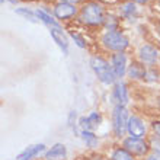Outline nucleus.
<instances>
[{"mask_svg":"<svg viewBox=\"0 0 160 160\" xmlns=\"http://www.w3.org/2000/svg\"><path fill=\"white\" fill-rule=\"evenodd\" d=\"M111 160H135V159L128 150H125L124 147H118L112 152Z\"/></svg>","mask_w":160,"mask_h":160,"instance_id":"nucleus-19","label":"nucleus"},{"mask_svg":"<svg viewBox=\"0 0 160 160\" xmlns=\"http://www.w3.org/2000/svg\"><path fill=\"white\" fill-rule=\"evenodd\" d=\"M119 13H121L122 18L132 21V19H135L137 13H138L137 4H135L134 2H131V0H130V2H125V3H122L121 6H119Z\"/></svg>","mask_w":160,"mask_h":160,"instance_id":"nucleus-16","label":"nucleus"},{"mask_svg":"<svg viewBox=\"0 0 160 160\" xmlns=\"http://www.w3.org/2000/svg\"><path fill=\"white\" fill-rule=\"evenodd\" d=\"M101 122H102L101 114L99 112H92L88 117H82L79 124L82 127V131H92L101 125Z\"/></svg>","mask_w":160,"mask_h":160,"instance_id":"nucleus-12","label":"nucleus"},{"mask_svg":"<svg viewBox=\"0 0 160 160\" xmlns=\"http://www.w3.org/2000/svg\"><path fill=\"white\" fill-rule=\"evenodd\" d=\"M152 128H153V132H154V135L160 138V121H153L152 122Z\"/></svg>","mask_w":160,"mask_h":160,"instance_id":"nucleus-25","label":"nucleus"},{"mask_svg":"<svg viewBox=\"0 0 160 160\" xmlns=\"http://www.w3.org/2000/svg\"><path fill=\"white\" fill-rule=\"evenodd\" d=\"M52 13H54V18L58 21H70L72 18H74L79 13V10L74 4L58 2L52 9Z\"/></svg>","mask_w":160,"mask_h":160,"instance_id":"nucleus-6","label":"nucleus"},{"mask_svg":"<svg viewBox=\"0 0 160 160\" xmlns=\"http://www.w3.org/2000/svg\"><path fill=\"white\" fill-rule=\"evenodd\" d=\"M102 45L114 52H124L130 47V39L121 31H106L101 38Z\"/></svg>","mask_w":160,"mask_h":160,"instance_id":"nucleus-3","label":"nucleus"},{"mask_svg":"<svg viewBox=\"0 0 160 160\" xmlns=\"http://www.w3.org/2000/svg\"><path fill=\"white\" fill-rule=\"evenodd\" d=\"M150 148H153V152L154 153H160V138L159 137H152L150 140Z\"/></svg>","mask_w":160,"mask_h":160,"instance_id":"nucleus-24","label":"nucleus"},{"mask_svg":"<svg viewBox=\"0 0 160 160\" xmlns=\"http://www.w3.org/2000/svg\"><path fill=\"white\" fill-rule=\"evenodd\" d=\"M146 160H160V153H153V154L147 156Z\"/></svg>","mask_w":160,"mask_h":160,"instance_id":"nucleus-26","label":"nucleus"},{"mask_svg":"<svg viewBox=\"0 0 160 160\" xmlns=\"http://www.w3.org/2000/svg\"><path fill=\"white\" fill-rule=\"evenodd\" d=\"M159 61H160V57H159Z\"/></svg>","mask_w":160,"mask_h":160,"instance_id":"nucleus-30","label":"nucleus"},{"mask_svg":"<svg viewBox=\"0 0 160 160\" xmlns=\"http://www.w3.org/2000/svg\"><path fill=\"white\" fill-rule=\"evenodd\" d=\"M70 38L74 41V44H76L79 48H86V39L82 37L80 34H77V32H73V31H70Z\"/></svg>","mask_w":160,"mask_h":160,"instance_id":"nucleus-22","label":"nucleus"},{"mask_svg":"<svg viewBox=\"0 0 160 160\" xmlns=\"http://www.w3.org/2000/svg\"><path fill=\"white\" fill-rule=\"evenodd\" d=\"M80 19L88 26H101L105 23L106 16L101 3L89 0L80 9Z\"/></svg>","mask_w":160,"mask_h":160,"instance_id":"nucleus-1","label":"nucleus"},{"mask_svg":"<svg viewBox=\"0 0 160 160\" xmlns=\"http://www.w3.org/2000/svg\"><path fill=\"white\" fill-rule=\"evenodd\" d=\"M80 135H82L83 141L86 143V146L90 148H95L98 146V143H99V140H98L96 135L93 134V131H82Z\"/></svg>","mask_w":160,"mask_h":160,"instance_id":"nucleus-20","label":"nucleus"},{"mask_svg":"<svg viewBox=\"0 0 160 160\" xmlns=\"http://www.w3.org/2000/svg\"><path fill=\"white\" fill-rule=\"evenodd\" d=\"M127 132L132 138H144L147 128H146V124L140 117L132 115V117H130L128 124H127Z\"/></svg>","mask_w":160,"mask_h":160,"instance_id":"nucleus-7","label":"nucleus"},{"mask_svg":"<svg viewBox=\"0 0 160 160\" xmlns=\"http://www.w3.org/2000/svg\"><path fill=\"white\" fill-rule=\"evenodd\" d=\"M35 13H37V18L39 19V22H44V23H45V25H48L50 28H61L60 22L55 21L54 18L51 16L47 10H44V9H37V10H35Z\"/></svg>","mask_w":160,"mask_h":160,"instance_id":"nucleus-17","label":"nucleus"},{"mask_svg":"<svg viewBox=\"0 0 160 160\" xmlns=\"http://www.w3.org/2000/svg\"><path fill=\"white\" fill-rule=\"evenodd\" d=\"M60 2H64V3H70V4H74L76 6L77 3H82L84 0H60Z\"/></svg>","mask_w":160,"mask_h":160,"instance_id":"nucleus-27","label":"nucleus"},{"mask_svg":"<svg viewBox=\"0 0 160 160\" xmlns=\"http://www.w3.org/2000/svg\"><path fill=\"white\" fill-rule=\"evenodd\" d=\"M122 147L128 150L132 156H146L150 150V144H147L143 138H132L128 137L122 141Z\"/></svg>","mask_w":160,"mask_h":160,"instance_id":"nucleus-5","label":"nucleus"},{"mask_svg":"<svg viewBox=\"0 0 160 160\" xmlns=\"http://www.w3.org/2000/svg\"><path fill=\"white\" fill-rule=\"evenodd\" d=\"M128 111L125 106H115L112 112V128H114L115 137H124L127 131V124H128Z\"/></svg>","mask_w":160,"mask_h":160,"instance_id":"nucleus-4","label":"nucleus"},{"mask_svg":"<svg viewBox=\"0 0 160 160\" xmlns=\"http://www.w3.org/2000/svg\"><path fill=\"white\" fill-rule=\"evenodd\" d=\"M146 73H147V67L140 61H132L128 66V70H127V74L134 80H144L146 79Z\"/></svg>","mask_w":160,"mask_h":160,"instance_id":"nucleus-13","label":"nucleus"},{"mask_svg":"<svg viewBox=\"0 0 160 160\" xmlns=\"http://www.w3.org/2000/svg\"><path fill=\"white\" fill-rule=\"evenodd\" d=\"M15 13H16V15H19V16H22V18H25L26 21L32 22V23L39 22V19L37 18L35 10H31V9H28V8H18V9H15Z\"/></svg>","mask_w":160,"mask_h":160,"instance_id":"nucleus-18","label":"nucleus"},{"mask_svg":"<svg viewBox=\"0 0 160 160\" xmlns=\"http://www.w3.org/2000/svg\"><path fill=\"white\" fill-rule=\"evenodd\" d=\"M42 152H45V144H34V146L26 147L22 153H19L16 160H32L34 157L39 156Z\"/></svg>","mask_w":160,"mask_h":160,"instance_id":"nucleus-14","label":"nucleus"},{"mask_svg":"<svg viewBox=\"0 0 160 160\" xmlns=\"http://www.w3.org/2000/svg\"><path fill=\"white\" fill-rule=\"evenodd\" d=\"M103 25H105V28L108 31H118L119 21L115 16H106L105 23H103Z\"/></svg>","mask_w":160,"mask_h":160,"instance_id":"nucleus-21","label":"nucleus"},{"mask_svg":"<svg viewBox=\"0 0 160 160\" xmlns=\"http://www.w3.org/2000/svg\"><path fill=\"white\" fill-rule=\"evenodd\" d=\"M67 156V148L61 143L54 144L50 150L45 152V160H63Z\"/></svg>","mask_w":160,"mask_h":160,"instance_id":"nucleus-15","label":"nucleus"},{"mask_svg":"<svg viewBox=\"0 0 160 160\" xmlns=\"http://www.w3.org/2000/svg\"><path fill=\"white\" fill-rule=\"evenodd\" d=\"M160 57V52L157 51L156 47L146 44L138 50V61L147 66H154Z\"/></svg>","mask_w":160,"mask_h":160,"instance_id":"nucleus-8","label":"nucleus"},{"mask_svg":"<svg viewBox=\"0 0 160 160\" xmlns=\"http://www.w3.org/2000/svg\"><path fill=\"white\" fill-rule=\"evenodd\" d=\"M50 35L54 39V42L60 47V50L63 51L64 55L68 54V38L67 35L63 32L61 28H50Z\"/></svg>","mask_w":160,"mask_h":160,"instance_id":"nucleus-11","label":"nucleus"},{"mask_svg":"<svg viewBox=\"0 0 160 160\" xmlns=\"http://www.w3.org/2000/svg\"><path fill=\"white\" fill-rule=\"evenodd\" d=\"M89 64H90V67H92V70L95 72V74H96V77L99 79L101 83L106 84V86L115 84L117 76H115L114 70H112V67L109 66L106 58H103L102 55H93L90 61H89Z\"/></svg>","mask_w":160,"mask_h":160,"instance_id":"nucleus-2","label":"nucleus"},{"mask_svg":"<svg viewBox=\"0 0 160 160\" xmlns=\"http://www.w3.org/2000/svg\"><path fill=\"white\" fill-rule=\"evenodd\" d=\"M112 101L115 106H125L128 103V89L124 82H117L112 89Z\"/></svg>","mask_w":160,"mask_h":160,"instance_id":"nucleus-10","label":"nucleus"},{"mask_svg":"<svg viewBox=\"0 0 160 160\" xmlns=\"http://www.w3.org/2000/svg\"><path fill=\"white\" fill-rule=\"evenodd\" d=\"M159 79V72H157L154 67L152 68H147V73H146V79L147 82H156V80Z\"/></svg>","mask_w":160,"mask_h":160,"instance_id":"nucleus-23","label":"nucleus"},{"mask_svg":"<svg viewBox=\"0 0 160 160\" xmlns=\"http://www.w3.org/2000/svg\"><path fill=\"white\" fill-rule=\"evenodd\" d=\"M159 105H160V96H159Z\"/></svg>","mask_w":160,"mask_h":160,"instance_id":"nucleus-29","label":"nucleus"},{"mask_svg":"<svg viewBox=\"0 0 160 160\" xmlns=\"http://www.w3.org/2000/svg\"><path fill=\"white\" fill-rule=\"evenodd\" d=\"M111 67L114 70L117 79L125 76L128 66H127V55L125 52H114L111 55Z\"/></svg>","mask_w":160,"mask_h":160,"instance_id":"nucleus-9","label":"nucleus"},{"mask_svg":"<svg viewBox=\"0 0 160 160\" xmlns=\"http://www.w3.org/2000/svg\"><path fill=\"white\" fill-rule=\"evenodd\" d=\"M131 2H134L135 4H147L150 0H131Z\"/></svg>","mask_w":160,"mask_h":160,"instance_id":"nucleus-28","label":"nucleus"}]
</instances>
